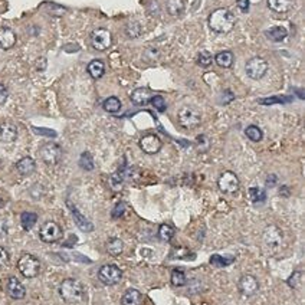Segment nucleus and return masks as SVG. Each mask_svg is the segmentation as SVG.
Returning a JSON list of instances; mask_svg holds the SVG:
<instances>
[{
  "instance_id": "nucleus-33",
  "label": "nucleus",
  "mask_w": 305,
  "mask_h": 305,
  "mask_svg": "<svg viewBox=\"0 0 305 305\" xmlns=\"http://www.w3.org/2000/svg\"><path fill=\"white\" fill-rule=\"evenodd\" d=\"M80 167L83 168V170H86V171H91V170H94V159H92V156H91V153H88V151H83L81 154V157H80Z\"/></svg>"
},
{
  "instance_id": "nucleus-34",
  "label": "nucleus",
  "mask_w": 305,
  "mask_h": 305,
  "mask_svg": "<svg viewBox=\"0 0 305 305\" xmlns=\"http://www.w3.org/2000/svg\"><path fill=\"white\" fill-rule=\"evenodd\" d=\"M171 284L174 285V286H184V285L187 284V278H186L183 271L173 269V272H171Z\"/></svg>"
},
{
  "instance_id": "nucleus-42",
  "label": "nucleus",
  "mask_w": 305,
  "mask_h": 305,
  "mask_svg": "<svg viewBox=\"0 0 305 305\" xmlns=\"http://www.w3.org/2000/svg\"><path fill=\"white\" fill-rule=\"evenodd\" d=\"M236 6L239 7V10H241V12L246 13V12L249 10L250 3H249V0H236Z\"/></svg>"
},
{
  "instance_id": "nucleus-38",
  "label": "nucleus",
  "mask_w": 305,
  "mask_h": 305,
  "mask_svg": "<svg viewBox=\"0 0 305 305\" xmlns=\"http://www.w3.org/2000/svg\"><path fill=\"white\" fill-rule=\"evenodd\" d=\"M301 284H303V272L301 271H297L294 272L289 279H288V285L292 286L294 289H300L301 288Z\"/></svg>"
},
{
  "instance_id": "nucleus-3",
  "label": "nucleus",
  "mask_w": 305,
  "mask_h": 305,
  "mask_svg": "<svg viewBox=\"0 0 305 305\" xmlns=\"http://www.w3.org/2000/svg\"><path fill=\"white\" fill-rule=\"evenodd\" d=\"M262 242H264L265 249L271 255H274L275 252H278L282 248L284 232L277 224H269V226L265 227L264 233H262Z\"/></svg>"
},
{
  "instance_id": "nucleus-12",
  "label": "nucleus",
  "mask_w": 305,
  "mask_h": 305,
  "mask_svg": "<svg viewBox=\"0 0 305 305\" xmlns=\"http://www.w3.org/2000/svg\"><path fill=\"white\" fill-rule=\"evenodd\" d=\"M162 145H163V142L160 140V137L156 134H147V136L141 137V140H140V148L145 154L159 153L162 150Z\"/></svg>"
},
{
  "instance_id": "nucleus-13",
  "label": "nucleus",
  "mask_w": 305,
  "mask_h": 305,
  "mask_svg": "<svg viewBox=\"0 0 305 305\" xmlns=\"http://www.w3.org/2000/svg\"><path fill=\"white\" fill-rule=\"evenodd\" d=\"M238 288H239L242 295L252 297L259 291V282L253 275H244L238 282Z\"/></svg>"
},
{
  "instance_id": "nucleus-32",
  "label": "nucleus",
  "mask_w": 305,
  "mask_h": 305,
  "mask_svg": "<svg viewBox=\"0 0 305 305\" xmlns=\"http://www.w3.org/2000/svg\"><path fill=\"white\" fill-rule=\"evenodd\" d=\"M174 236V227L170 226V224H162L159 227V238L163 241V242H170Z\"/></svg>"
},
{
  "instance_id": "nucleus-2",
  "label": "nucleus",
  "mask_w": 305,
  "mask_h": 305,
  "mask_svg": "<svg viewBox=\"0 0 305 305\" xmlns=\"http://www.w3.org/2000/svg\"><path fill=\"white\" fill-rule=\"evenodd\" d=\"M59 294H61L62 300L68 304H78L81 303L85 297V289L83 285L72 278H68L65 281H62L59 286Z\"/></svg>"
},
{
  "instance_id": "nucleus-28",
  "label": "nucleus",
  "mask_w": 305,
  "mask_h": 305,
  "mask_svg": "<svg viewBox=\"0 0 305 305\" xmlns=\"http://www.w3.org/2000/svg\"><path fill=\"white\" fill-rule=\"evenodd\" d=\"M38 222V215L33 212H23L21 215V223L22 227L25 230H30Z\"/></svg>"
},
{
  "instance_id": "nucleus-19",
  "label": "nucleus",
  "mask_w": 305,
  "mask_h": 305,
  "mask_svg": "<svg viewBox=\"0 0 305 305\" xmlns=\"http://www.w3.org/2000/svg\"><path fill=\"white\" fill-rule=\"evenodd\" d=\"M131 98V102L134 105H145L150 102V98H151V92L147 89V88H137L131 92L130 95Z\"/></svg>"
},
{
  "instance_id": "nucleus-22",
  "label": "nucleus",
  "mask_w": 305,
  "mask_h": 305,
  "mask_svg": "<svg viewBox=\"0 0 305 305\" xmlns=\"http://www.w3.org/2000/svg\"><path fill=\"white\" fill-rule=\"evenodd\" d=\"M292 4V0H268V7L277 13H286L288 10H291Z\"/></svg>"
},
{
  "instance_id": "nucleus-40",
  "label": "nucleus",
  "mask_w": 305,
  "mask_h": 305,
  "mask_svg": "<svg viewBox=\"0 0 305 305\" xmlns=\"http://www.w3.org/2000/svg\"><path fill=\"white\" fill-rule=\"evenodd\" d=\"M124 212H125V204L120 202V203L115 204V207L112 209V218L114 219H118V218H121L122 215H124Z\"/></svg>"
},
{
  "instance_id": "nucleus-24",
  "label": "nucleus",
  "mask_w": 305,
  "mask_h": 305,
  "mask_svg": "<svg viewBox=\"0 0 305 305\" xmlns=\"http://www.w3.org/2000/svg\"><path fill=\"white\" fill-rule=\"evenodd\" d=\"M166 9H167L168 15L177 18L184 12V1L183 0H167Z\"/></svg>"
},
{
  "instance_id": "nucleus-15",
  "label": "nucleus",
  "mask_w": 305,
  "mask_h": 305,
  "mask_svg": "<svg viewBox=\"0 0 305 305\" xmlns=\"http://www.w3.org/2000/svg\"><path fill=\"white\" fill-rule=\"evenodd\" d=\"M15 43H16V33L10 28L1 26L0 28V48L7 51V49L13 48Z\"/></svg>"
},
{
  "instance_id": "nucleus-26",
  "label": "nucleus",
  "mask_w": 305,
  "mask_h": 305,
  "mask_svg": "<svg viewBox=\"0 0 305 305\" xmlns=\"http://www.w3.org/2000/svg\"><path fill=\"white\" fill-rule=\"evenodd\" d=\"M266 36L274 42H281L284 41L285 38L288 36V32L286 29L282 26H274L271 28L269 30H266Z\"/></svg>"
},
{
  "instance_id": "nucleus-44",
  "label": "nucleus",
  "mask_w": 305,
  "mask_h": 305,
  "mask_svg": "<svg viewBox=\"0 0 305 305\" xmlns=\"http://www.w3.org/2000/svg\"><path fill=\"white\" fill-rule=\"evenodd\" d=\"M35 131H38V133H41V134H48V136H55V133L54 131H49V130H38V128H35Z\"/></svg>"
},
{
  "instance_id": "nucleus-14",
  "label": "nucleus",
  "mask_w": 305,
  "mask_h": 305,
  "mask_svg": "<svg viewBox=\"0 0 305 305\" xmlns=\"http://www.w3.org/2000/svg\"><path fill=\"white\" fill-rule=\"evenodd\" d=\"M7 294H9L13 300H22V298H25V295H26V289H25V286L22 285V282L18 279V278L12 277V278H9V281H7Z\"/></svg>"
},
{
  "instance_id": "nucleus-25",
  "label": "nucleus",
  "mask_w": 305,
  "mask_h": 305,
  "mask_svg": "<svg viewBox=\"0 0 305 305\" xmlns=\"http://www.w3.org/2000/svg\"><path fill=\"white\" fill-rule=\"evenodd\" d=\"M121 107H122L121 101H120L117 97H108L105 101L102 102V108H104L107 112H110V114H117V112H120Z\"/></svg>"
},
{
  "instance_id": "nucleus-8",
  "label": "nucleus",
  "mask_w": 305,
  "mask_h": 305,
  "mask_svg": "<svg viewBox=\"0 0 305 305\" xmlns=\"http://www.w3.org/2000/svg\"><path fill=\"white\" fill-rule=\"evenodd\" d=\"M39 156H41L42 162L48 166H55L59 163L62 157L61 147L56 142H46L43 144L39 150Z\"/></svg>"
},
{
  "instance_id": "nucleus-45",
  "label": "nucleus",
  "mask_w": 305,
  "mask_h": 305,
  "mask_svg": "<svg viewBox=\"0 0 305 305\" xmlns=\"http://www.w3.org/2000/svg\"><path fill=\"white\" fill-rule=\"evenodd\" d=\"M268 179H271V182H269V180H266V184L272 187V186L275 184V176H271V177H268Z\"/></svg>"
},
{
  "instance_id": "nucleus-5",
  "label": "nucleus",
  "mask_w": 305,
  "mask_h": 305,
  "mask_svg": "<svg viewBox=\"0 0 305 305\" xmlns=\"http://www.w3.org/2000/svg\"><path fill=\"white\" fill-rule=\"evenodd\" d=\"M18 269L25 278H35L41 272V262L36 256L30 253H25L22 255L18 262Z\"/></svg>"
},
{
  "instance_id": "nucleus-16",
  "label": "nucleus",
  "mask_w": 305,
  "mask_h": 305,
  "mask_svg": "<svg viewBox=\"0 0 305 305\" xmlns=\"http://www.w3.org/2000/svg\"><path fill=\"white\" fill-rule=\"evenodd\" d=\"M18 139V128L12 122H3L0 125V141L13 142Z\"/></svg>"
},
{
  "instance_id": "nucleus-37",
  "label": "nucleus",
  "mask_w": 305,
  "mask_h": 305,
  "mask_svg": "<svg viewBox=\"0 0 305 305\" xmlns=\"http://www.w3.org/2000/svg\"><path fill=\"white\" fill-rule=\"evenodd\" d=\"M212 62H213V55H212L209 51H202V52L197 55V63H199L200 66H203V68L210 66Z\"/></svg>"
},
{
  "instance_id": "nucleus-11",
  "label": "nucleus",
  "mask_w": 305,
  "mask_h": 305,
  "mask_svg": "<svg viewBox=\"0 0 305 305\" xmlns=\"http://www.w3.org/2000/svg\"><path fill=\"white\" fill-rule=\"evenodd\" d=\"M39 236H41L43 242L54 244V242L61 241L63 232H62L61 226L56 222H46L45 224H42L41 230H39Z\"/></svg>"
},
{
  "instance_id": "nucleus-36",
  "label": "nucleus",
  "mask_w": 305,
  "mask_h": 305,
  "mask_svg": "<svg viewBox=\"0 0 305 305\" xmlns=\"http://www.w3.org/2000/svg\"><path fill=\"white\" fill-rule=\"evenodd\" d=\"M235 261V258L233 256H221V255H213L212 258H210V264L215 265V266H227V265H230L232 262Z\"/></svg>"
},
{
  "instance_id": "nucleus-43",
  "label": "nucleus",
  "mask_w": 305,
  "mask_h": 305,
  "mask_svg": "<svg viewBox=\"0 0 305 305\" xmlns=\"http://www.w3.org/2000/svg\"><path fill=\"white\" fill-rule=\"evenodd\" d=\"M7 97H9L7 88L3 83H0V104H4L6 100H7Z\"/></svg>"
},
{
  "instance_id": "nucleus-4",
  "label": "nucleus",
  "mask_w": 305,
  "mask_h": 305,
  "mask_svg": "<svg viewBox=\"0 0 305 305\" xmlns=\"http://www.w3.org/2000/svg\"><path fill=\"white\" fill-rule=\"evenodd\" d=\"M177 121L186 130L196 128L202 122V112L196 107L184 105L183 108H180L177 112Z\"/></svg>"
},
{
  "instance_id": "nucleus-41",
  "label": "nucleus",
  "mask_w": 305,
  "mask_h": 305,
  "mask_svg": "<svg viewBox=\"0 0 305 305\" xmlns=\"http://www.w3.org/2000/svg\"><path fill=\"white\" fill-rule=\"evenodd\" d=\"M7 262H9V252L0 246V266H4Z\"/></svg>"
},
{
  "instance_id": "nucleus-39",
  "label": "nucleus",
  "mask_w": 305,
  "mask_h": 305,
  "mask_svg": "<svg viewBox=\"0 0 305 305\" xmlns=\"http://www.w3.org/2000/svg\"><path fill=\"white\" fill-rule=\"evenodd\" d=\"M150 101H151L153 107H154L159 112H164V111H166L167 105H166V101H164V98L162 95H154V97L150 98Z\"/></svg>"
},
{
  "instance_id": "nucleus-35",
  "label": "nucleus",
  "mask_w": 305,
  "mask_h": 305,
  "mask_svg": "<svg viewBox=\"0 0 305 305\" xmlns=\"http://www.w3.org/2000/svg\"><path fill=\"white\" fill-rule=\"evenodd\" d=\"M249 199H250L253 203L264 202L265 199H266L265 190H262V189H258V187H250V189H249Z\"/></svg>"
},
{
  "instance_id": "nucleus-23",
  "label": "nucleus",
  "mask_w": 305,
  "mask_h": 305,
  "mask_svg": "<svg viewBox=\"0 0 305 305\" xmlns=\"http://www.w3.org/2000/svg\"><path fill=\"white\" fill-rule=\"evenodd\" d=\"M213 59L215 62L221 66V68H232V65H233V61H235V58H233V54L230 52V51H222V52H219L216 56H213Z\"/></svg>"
},
{
  "instance_id": "nucleus-10",
  "label": "nucleus",
  "mask_w": 305,
  "mask_h": 305,
  "mask_svg": "<svg viewBox=\"0 0 305 305\" xmlns=\"http://www.w3.org/2000/svg\"><path fill=\"white\" fill-rule=\"evenodd\" d=\"M91 45L97 51H107L112 45V35L108 29L98 28L91 33Z\"/></svg>"
},
{
  "instance_id": "nucleus-21",
  "label": "nucleus",
  "mask_w": 305,
  "mask_h": 305,
  "mask_svg": "<svg viewBox=\"0 0 305 305\" xmlns=\"http://www.w3.org/2000/svg\"><path fill=\"white\" fill-rule=\"evenodd\" d=\"M88 74L94 78V80H100L102 75L105 74V63L101 59H94L88 63L86 66Z\"/></svg>"
},
{
  "instance_id": "nucleus-27",
  "label": "nucleus",
  "mask_w": 305,
  "mask_h": 305,
  "mask_svg": "<svg viewBox=\"0 0 305 305\" xmlns=\"http://www.w3.org/2000/svg\"><path fill=\"white\" fill-rule=\"evenodd\" d=\"M122 250H124V244H122L121 239L118 238H111L108 242H107V252L112 256H118L121 255Z\"/></svg>"
},
{
  "instance_id": "nucleus-1",
  "label": "nucleus",
  "mask_w": 305,
  "mask_h": 305,
  "mask_svg": "<svg viewBox=\"0 0 305 305\" xmlns=\"http://www.w3.org/2000/svg\"><path fill=\"white\" fill-rule=\"evenodd\" d=\"M209 28L215 32V33H229L236 23L235 15L224 7H219L216 10H213L209 15Z\"/></svg>"
},
{
  "instance_id": "nucleus-9",
  "label": "nucleus",
  "mask_w": 305,
  "mask_h": 305,
  "mask_svg": "<svg viewBox=\"0 0 305 305\" xmlns=\"http://www.w3.org/2000/svg\"><path fill=\"white\" fill-rule=\"evenodd\" d=\"M218 186H219V190H221L222 193L233 194V193H236V192L239 190L241 183H239L238 176H236L233 171H223V173L219 176Z\"/></svg>"
},
{
  "instance_id": "nucleus-17",
  "label": "nucleus",
  "mask_w": 305,
  "mask_h": 305,
  "mask_svg": "<svg viewBox=\"0 0 305 305\" xmlns=\"http://www.w3.org/2000/svg\"><path fill=\"white\" fill-rule=\"evenodd\" d=\"M68 206H69V209H71V212H72V216H74V221H75L77 226L81 229L82 232H91V230L94 229V224L91 223L86 218H83L81 215V212H80L74 204L71 203V202H68Z\"/></svg>"
},
{
  "instance_id": "nucleus-6",
  "label": "nucleus",
  "mask_w": 305,
  "mask_h": 305,
  "mask_svg": "<svg viewBox=\"0 0 305 305\" xmlns=\"http://www.w3.org/2000/svg\"><path fill=\"white\" fill-rule=\"evenodd\" d=\"M268 62L265 61L264 58L261 56H253L250 58L249 61H246L245 63V71H246V75L250 78V80H261L264 78L265 74L268 72Z\"/></svg>"
},
{
  "instance_id": "nucleus-20",
  "label": "nucleus",
  "mask_w": 305,
  "mask_h": 305,
  "mask_svg": "<svg viewBox=\"0 0 305 305\" xmlns=\"http://www.w3.org/2000/svg\"><path fill=\"white\" fill-rule=\"evenodd\" d=\"M36 163L32 157H23L16 163V170L21 173L22 176H29L35 171Z\"/></svg>"
},
{
  "instance_id": "nucleus-31",
  "label": "nucleus",
  "mask_w": 305,
  "mask_h": 305,
  "mask_svg": "<svg viewBox=\"0 0 305 305\" xmlns=\"http://www.w3.org/2000/svg\"><path fill=\"white\" fill-rule=\"evenodd\" d=\"M245 134H246V137L250 140V141H261L262 140V137H264V134H262V130L259 128V127H256V125H249L246 130H245Z\"/></svg>"
},
{
  "instance_id": "nucleus-18",
  "label": "nucleus",
  "mask_w": 305,
  "mask_h": 305,
  "mask_svg": "<svg viewBox=\"0 0 305 305\" xmlns=\"http://www.w3.org/2000/svg\"><path fill=\"white\" fill-rule=\"evenodd\" d=\"M122 305H141L142 304V294L139 289L130 288L125 291V294L121 298Z\"/></svg>"
},
{
  "instance_id": "nucleus-30",
  "label": "nucleus",
  "mask_w": 305,
  "mask_h": 305,
  "mask_svg": "<svg viewBox=\"0 0 305 305\" xmlns=\"http://www.w3.org/2000/svg\"><path fill=\"white\" fill-rule=\"evenodd\" d=\"M141 30H142L141 25L136 21L128 22V23H127V26H125V33H127V36H128V38H131V39L139 38V36L141 35Z\"/></svg>"
},
{
  "instance_id": "nucleus-29",
  "label": "nucleus",
  "mask_w": 305,
  "mask_h": 305,
  "mask_svg": "<svg viewBox=\"0 0 305 305\" xmlns=\"http://www.w3.org/2000/svg\"><path fill=\"white\" fill-rule=\"evenodd\" d=\"M194 253L192 250H189L187 248H176L171 252V258H177V259H184V261H193L194 259Z\"/></svg>"
},
{
  "instance_id": "nucleus-7",
  "label": "nucleus",
  "mask_w": 305,
  "mask_h": 305,
  "mask_svg": "<svg viewBox=\"0 0 305 305\" xmlns=\"http://www.w3.org/2000/svg\"><path fill=\"white\" fill-rule=\"evenodd\" d=\"M122 278V271L114 264L104 265L98 271V279L104 285H117Z\"/></svg>"
}]
</instances>
